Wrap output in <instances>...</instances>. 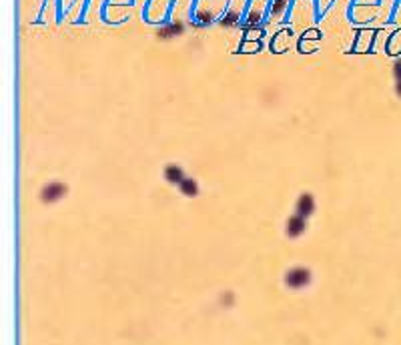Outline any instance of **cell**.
Masks as SVG:
<instances>
[{
	"mask_svg": "<svg viewBox=\"0 0 401 345\" xmlns=\"http://www.w3.org/2000/svg\"><path fill=\"white\" fill-rule=\"evenodd\" d=\"M309 281H311V271L305 267H295L285 275V283L293 289H301L305 285H309Z\"/></svg>",
	"mask_w": 401,
	"mask_h": 345,
	"instance_id": "6da1fadb",
	"label": "cell"
},
{
	"mask_svg": "<svg viewBox=\"0 0 401 345\" xmlns=\"http://www.w3.org/2000/svg\"><path fill=\"white\" fill-rule=\"evenodd\" d=\"M65 195H67V185L65 183H48L40 191V199L44 203H54L58 199H63Z\"/></svg>",
	"mask_w": 401,
	"mask_h": 345,
	"instance_id": "7a4b0ae2",
	"label": "cell"
},
{
	"mask_svg": "<svg viewBox=\"0 0 401 345\" xmlns=\"http://www.w3.org/2000/svg\"><path fill=\"white\" fill-rule=\"evenodd\" d=\"M313 211H315V199H313V195L303 193V195L297 199V215H301V217L307 219Z\"/></svg>",
	"mask_w": 401,
	"mask_h": 345,
	"instance_id": "3957f363",
	"label": "cell"
},
{
	"mask_svg": "<svg viewBox=\"0 0 401 345\" xmlns=\"http://www.w3.org/2000/svg\"><path fill=\"white\" fill-rule=\"evenodd\" d=\"M303 231H305V217H301V215L289 217V221H287V235L289 237H297Z\"/></svg>",
	"mask_w": 401,
	"mask_h": 345,
	"instance_id": "277c9868",
	"label": "cell"
},
{
	"mask_svg": "<svg viewBox=\"0 0 401 345\" xmlns=\"http://www.w3.org/2000/svg\"><path fill=\"white\" fill-rule=\"evenodd\" d=\"M165 179H167L169 183L177 185V183H182V181H184V173H182V169H181L179 165H169V167L165 169Z\"/></svg>",
	"mask_w": 401,
	"mask_h": 345,
	"instance_id": "5b68a950",
	"label": "cell"
},
{
	"mask_svg": "<svg viewBox=\"0 0 401 345\" xmlns=\"http://www.w3.org/2000/svg\"><path fill=\"white\" fill-rule=\"evenodd\" d=\"M182 22H171L167 26H163L159 30V37L161 38H171V37H177V35H182Z\"/></svg>",
	"mask_w": 401,
	"mask_h": 345,
	"instance_id": "8992f818",
	"label": "cell"
},
{
	"mask_svg": "<svg viewBox=\"0 0 401 345\" xmlns=\"http://www.w3.org/2000/svg\"><path fill=\"white\" fill-rule=\"evenodd\" d=\"M179 189H181L182 195L195 197V195L199 193V185H197V181H193V179H184L182 183H179Z\"/></svg>",
	"mask_w": 401,
	"mask_h": 345,
	"instance_id": "52a82bcc",
	"label": "cell"
},
{
	"mask_svg": "<svg viewBox=\"0 0 401 345\" xmlns=\"http://www.w3.org/2000/svg\"><path fill=\"white\" fill-rule=\"evenodd\" d=\"M211 20H213V14H211V12H207V10H199V12H197V24L203 26V24H209Z\"/></svg>",
	"mask_w": 401,
	"mask_h": 345,
	"instance_id": "ba28073f",
	"label": "cell"
},
{
	"mask_svg": "<svg viewBox=\"0 0 401 345\" xmlns=\"http://www.w3.org/2000/svg\"><path fill=\"white\" fill-rule=\"evenodd\" d=\"M237 20H239V14H237V12H229V14L221 20V24H223L225 28H231L233 24H237Z\"/></svg>",
	"mask_w": 401,
	"mask_h": 345,
	"instance_id": "9c48e42d",
	"label": "cell"
},
{
	"mask_svg": "<svg viewBox=\"0 0 401 345\" xmlns=\"http://www.w3.org/2000/svg\"><path fill=\"white\" fill-rule=\"evenodd\" d=\"M285 4H287V0H275V2H273V12H275V14H281L283 8H285Z\"/></svg>",
	"mask_w": 401,
	"mask_h": 345,
	"instance_id": "30bf717a",
	"label": "cell"
},
{
	"mask_svg": "<svg viewBox=\"0 0 401 345\" xmlns=\"http://www.w3.org/2000/svg\"><path fill=\"white\" fill-rule=\"evenodd\" d=\"M259 20H261V14H259V12H251V16H249V18H247V22H245V26H247V28H249V26H253V24H257V22H259Z\"/></svg>",
	"mask_w": 401,
	"mask_h": 345,
	"instance_id": "8fae6325",
	"label": "cell"
},
{
	"mask_svg": "<svg viewBox=\"0 0 401 345\" xmlns=\"http://www.w3.org/2000/svg\"><path fill=\"white\" fill-rule=\"evenodd\" d=\"M393 77H395V80H397V82L401 80V60H397V62H395V67H393Z\"/></svg>",
	"mask_w": 401,
	"mask_h": 345,
	"instance_id": "7c38bea8",
	"label": "cell"
},
{
	"mask_svg": "<svg viewBox=\"0 0 401 345\" xmlns=\"http://www.w3.org/2000/svg\"><path fill=\"white\" fill-rule=\"evenodd\" d=\"M395 90H397V97H401V80L397 82V86H395Z\"/></svg>",
	"mask_w": 401,
	"mask_h": 345,
	"instance_id": "4fadbf2b",
	"label": "cell"
}]
</instances>
